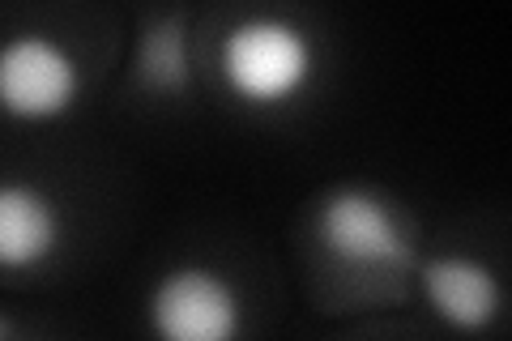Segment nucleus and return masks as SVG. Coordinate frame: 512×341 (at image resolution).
<instances>
[{
	"mask_svg": "<svg viewBox=\"0 0 512 341\" xmlns=\"http://www.w3.org/2000/svg\"><path fill=\"white\" fill-rule=\"evenodd\" d=\"M150 329L167 341H231L244 329V299L210 265H171L150 290Z\"/></svg>",
	"mask_w": 512,
	"mask_h": 341,
	"instance_id": "obj_4",
	"label": "nucleus"
},
{
	"mask_svg": "<svg viewBox=\"0 0 512 341\" xmlns=\"http://www.w3.org/2000/svg\"><path fill=\"white\" fill-rule=\"evenodd\" d=\"M64 239V214L52 192L26 180L0 184V269L22 273L39 269L56 256Z\"/></svg>",
	"mask_w": 512,
	"mask_h": 341,
	"instance_id": "obj_6",
	"label": "nucleus"
},
{
	"mask_svg": "<svg viewBox=\"0 0 512 341\" xmlns=\"http://www.w3.org/2000/svg\"><path fill=\"white\" fill-rule=\"evenodd\" d=\"M13 333H18V329H13V324H9L5 316H0V337H13Z\"/></svg>",
	"mask_w": 512,
	"mask_h": 341,
	"instance_id": "obj_8",
	"label": "nucleus"
},
{
	"mask_svg": "<svg viewBox=\"0 0 512 341\" xmlns=\"http://www.w3.org/2000/svg\"><path fill=\"white\" fill-rule=\"evenodd\" d=\"M218 73L248 107H282L299 99L316 77V43L291 18L252 13L227 26L218 43Z\"/></svg>",
	"mask_w": 512,
	"mask_h": 341,
	"instance_id": "obj_1",
	"label": "nucleus"
},
{
	"mask_svg": "<svg viewBox=\"0 0 512 341\" xmlns=\"http://www.w3.org/2000/svg\"><path fill=\"white\" fill-rule=\"evenodd\" d=\"M316 243L329 261L350 269H406L414 261L402 214L363 184L333 188L312 214Z\"/></svg>",
	"mask_w": 512,
	"mask_h": 341,
	"instance_id": "obj_3",
	"label": "nucleus"
},
{
	"mask_svg": "<svg viewBox=\"0 0 512 341\" xmlns=\"http://www.w3.org/2000/svg\"><path fill=\"white\" fill-rule=\"evenodd\" d=\"M86 73L69 47L47 30H13L0 39V116L22 124L60 120L77 107Z\"/></svg>",
	"mask_w": 512,
	"mask_h": 341,
	"instance_id": "obj_2",
	"label": "nucleus"
},
{
	"mask_svg": "<svg viewBox=\"0 0 512 341\" xmlns=\"http://www.w3.org/2000/svg\"><path fill=\"white\" fill-rule=\"evenodd\" d=\"M137 73L154 90H180L188 81V47H184V26L167 18L158 22L146 39H141Z\"/></svg>",
	"mask_w": 512,
	"mask_h": 341,
	"instance_id": "obj_7",
	"label": "nucleus"
},
{
	"mask_svg": "<svg viewBox=\"0 0 512 341\" xmlns=\"http://www.w3.org/2000/svg\"><path fill=\"white\" fill-rule=\"evenodd\" d=\"M419 290L431 312L461 333L487 329L504 307V286L495 278V269L478 261V256H461V252L431 256L419 269Z\"/></svg>",
	"mask_w": 512,
	"mask_h": 341,
	"instance_id": "obj_5",
	"label": "nucleus"
}]
</instances>
